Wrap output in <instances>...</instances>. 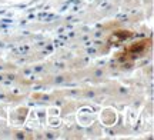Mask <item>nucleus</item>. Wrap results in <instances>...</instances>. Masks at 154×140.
I'll list each match as a JSON object with an SVG mask.
<instances>
[{
    "instance_id": "obj_1",
    "label": "nucleus",
    "mask_w": 154,
    "mask_h": 140,
    "mask_svg": "<svg viewBox=\"0 0 154 140\" xmlns=\"http://www.w3.org/2000/svg\"><path fill=\"white\" fill-rule=\"evenodd\" d=\"M54 82H56V83H60V82H63V77H61V76H59V79H56Z\"/></svg>"
},
{
    "instance_id": "obj_2",
    "label": "nucleus",
    "mask_w": 154,
    "mask_h": 140,
    "mask_svg": "<svg viewBox=\"0 0 154 140\" xmlns=\"http://www.w3.org/2000/svg\"><path fill=\"white\" fill-rule=\"evenodd\" d=\"M0 80H3V76H0Z\"/></svg>"
}]
</instances>
